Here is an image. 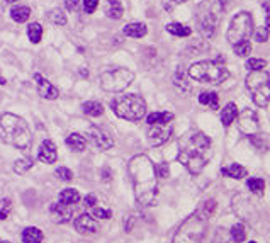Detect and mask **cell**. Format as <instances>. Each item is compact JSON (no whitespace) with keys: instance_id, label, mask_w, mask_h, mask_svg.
<instances>
[{"instance_id":"6da1fadb","label":"cell","mask_w":270,"mask_h":243,"mask_svg":"<svg viewBox=\"0 0 270 243\" xmlns=\"http://www.w3.org/2000/svg\"><path fill=\"white\" fill-rule=\"evenodd\" d=\"M129 175L138 202L152 206L158 194V175L155 165L146 155H136L129 162Z\"/></svg>"},{"instance_id":"7a4b0ae2","label":"cell","mask_w":270,"mask_h":243,"mask_svg":"<svg viewBox=\"0 0 270 243\" xmlns=\"http://www.w3.org/2000/svg\"><path fill=\"white\" fill-rule=\"evenodd\" d=\"M178 148L177 160L192 175H199L209 160L211 139L201 131H192L178 141Z\"/></svg>"},{"instance_id":"3957f363","label":"cell","mask_w":270,"mask_h":243,"mask_svg":"<svg viewBox=\"0 0 270 243\" xmlns=\"http://www.w3.org/2000/svg\"><path fill=\"white\" fill-rule=\"evenodd\" d=\"M0 127H2L3 134H5L7 141L14 145L19 150H27L33 143V134L27 126V122L22 118L15 116V114H2L0 118Z\"/></svg>"},{"instance_id":"277c9868","label":"cell","mask_w":270,"mask_h":243,"mask_svg":"<svg viewBox=\"0 0 270 243\" xmlns=\"http://www.w3.org/2000/svg\"><path fill=\"white\" fill-rule=\"evenodd\" d=\"M223 19V3L221 0H202L196 9V22L201 34L206 38H211L216 33V27L219 26Z\"/></svg>"},{"instance_id":"5b68a950","label":"cell","mask_w":270,"mask_h":243,"mask_svg":"<svg viewBox=\"0 0 270 243\" xmlns=\"http://www.w3.org/2000/svg\"><path fill=\"white\" fill-rule=\"evenodd\" d=\"M189 77L201 83L219 85L229 77V71L224 66L223 60L217 58L216 61H197L189 68Z\"/></svg>"},{"instance_id":"8992f818","label":"cell","mask_w":270,"mask_h":243,"mask_svg":"<svg viewBox=\"0 0 270 243\" xmlns=\"http://www.w3.org/2000/svg\"><path fill=\"white\" fill-rule=\"evenodd\" d=\"M112 109L117 118H122L126 121H140L146 114V102L141 95L129 94L112 101Z\"/></svg>"},{"instance_id":"52a82bcc","label":"cell","mask_w":270,"mask_h":243,"mask_svg":"<svg viewBox=\"0 0 270 243\" xmlns=\"http://www.w3.org/2000/svg\"><path fill=\"white\" fill-rule=\"evenodd\" d=\"M206 223H208V218L202 216L201 213L189 216L178 226L177 233L173 235L172 243H199L204 237Z\"/></svg>"},{"instance_id":"ba28073f","label":"cell","mask_w":270,"mask_h":243,"mask_svg":"<svg viewBox=\"0 0 270 243\" xmlns=\"http://www.w3.org/2000/svg\"><path fill=\"white\" fill-rule=\"evenodd\" d=\"M247 89L259 107H265L270 102V75L265 70L250 71L247 75Z\"/></svg>"},{"instance_id":"9c48e42d","label":"cell","mask_w":270,"mask_h":243,"mask_svg":"<svg viewBox=\"0 0 270 243\" xmlns=\"http://www.w3.org/2000/svg\"><path fill=\"white\" fill-rule=\"evenodd\" d=\"M252 33H253L252 14H248V12H238L235 17L231 19V22H229L226 38H228V41L235 46L241 41H248V38L252 36Z\"/></svg>"},{"instance_id":"30bf717a","label":"cell","mask_w":270,"mask_h":243,"mask_svg":"<svg viewBox=\"0 0 270 243\" xmlns=\"http://www.w3.org/2000/svg\"><path fill=\"white\" fill-rule=\"evenodd\" d=\"M134 80V73L128 68H116L101 75V87L106 92H122Z\"/></svg>"},{"instance_id":"8fae6325","label":"cell","mask_w":270,"mask_h":243,"mask_svg":"<svg viewBox=\"0 0 270 243\" xmlns=\"http://www.w3.org/2000/svg\"><path fill=\"white\" fill-rule=\"evenodd\" d=\"M238 126L240 131L247 136H253V134H259L260 124H259V118H257L255 111L252 109H245L243 113L238 118Z\"/></svg>"},{"instance_id":"7c38bea8","label":"cell","mask_w":270,"mask_h":243,"mask_svg":"<svg viewBox=\"0 0 270 243\" xmlns=\"http://www.w3.org/2000/svg\"><path fill=\"white\" fill-rule=\"evenodd\" d=\"M172 133H173V129H172V126H170V122H168V124L152 126V129L148 131V141H150V145H153V146L163 145V143H166L170 139Z\"/></svg>"},{"instance_id":"4fadbf2b","label":"cell","mask_w":270,"mask_h":243,"mask_svg":"<svg viewBox=\"0 0 270 243\" xmlns=\"http://www.w3.org/2000/svg\"><path fill=\"white\" fill-rule=\"evenodd\" d=\"M89 139L90 143H94V145L101 150H109L110 146H112V139H110L109 134L97 126H92L89 129Z\"/></svg>"},{"instance_id":"5bb4252c","label":"cell","mask_w":270,"mask_h":243,"mask_svg":"<svg viewBox=\"0 0 270 243\" xmlns=\"http://www.w3.org/2000/svg\"><path fill=\"white\" fill-rule=\"evenodd\" d=\"M75 228H77V232L82 235H90V233L97 232L99 225L90 214H80L78 218H75Z\"/></svg>"},{"instance_id":"9a60e30c","label":"cell","mask_w":270,"mask_h":243,"mask_svg":"<svg viewBox=\"0 0 270 243\" xmlns=\"http://www.w3.org/2000/svg\"><path fill=\"white\" fill-rule=\"evenodd\" d=\"M34 80H36V85H38V94L41 95L43 99H46V101H54V99H58V90L56 87L51 85V82H48L41 75H36Z\"/></svg>"},{"instance_id":"2e32d148","label":"cell","mask_w":270,"mask_h":243,"mask_svg":"<svg viewBox=\"0 0 270 243\" xmlns=\"http://www.w3.org/2000/svg\"><path fill=\"white\" fill-rule=\"evenodd\" d=\"M56 157H58L56 145H54L51 139H45V141L41 143V146H39L38 158L43 163H54L56 162Z\"/></svg>"},{"instance_id":"e0dca14e","label":"cell","mask_w":270,"mask_h":243,"mask_svg":"<svg viewBox=\"0 0 270 243\" xmlns=\"http://www.w3.org/2000/svg\"><path fill=\"white\" fill-rule=\"evenodd\" d=\"M50 213H51V218H53L54 223H66L70 221L71 218V209L70 206L66 204H61V202H56V204H51L50 206Z\"/></svg>"},{"instance_id":"ac0fdd59","label":"cell","mask_w":270,"mask_h":243,"mask_svg":"<svg viewBox=\"0 0 270 243\" xmlns=\"http://www.w3.org/2000/svg\"><path fill=\"white\" fill-rule=\"evenodd\" d=\"M236 118H238V107H236V104H233V102L226 104L224 109L221 111V122H223V124L228 127Z\"/></svg>"},{"instance_id":"d6986e66","label":"cell","mask_w":270,"mask_h":243,"mask_svg":"<svg viewBox=\"0 0 270 243\" xmlns=\"http://www.w3.org/2000/svg\"><path fill=\"white\" fill-rule=\"evenodd\" d=\"M148 29L143 22H131L128 26H124V34L129 36V38H143Z\"/></svg>"},{"instance_id":"ffe728a7","label":"cell","mask_w":270,"mask_h":243,"mask_svg":"<svg viewBox=\"0 0 270 243\" xmlns=\"http://www.w3.org/2000/svg\"><path fill=\"white\" fill-rule=\"evenodd\" d=\"M172 119H173L172 113H152L146 118V122L150 126H158V124H168Z\"/></svg>"},{"instance_id":"44dd1931","label":"cell","mask_w":270,"mask_h":243,"mask_svg":"<svg viewBox=\"0 0 270 243\" xmlns=\"http://www.w3.org/2000/svg\"><path fill=\"white\" fill-rule=\"evenodd\" d=\"M22 242L24 243H41L43 242V232L39 228L29 226L22 232Z\"/></svg>"},{"instance_id":"7402d4cb","label":"cell","mask_w":270,"mask_h":243,"mask_svg":"<svg viewBox=\"0 0 270 243\" xmlns=\"http://www.w3.org/2000/svg\"><path fill=\"white\" fill-rule=\"evenodd\" d=\"M66 146H68L70 150H73V151H83L85 150V145H87V141H85V138L82 136V134H78V133H71L68 138H66Z\"/></svg>"},{"instance_id":"603a6c76","label":"cell","mask_w":270,"mask_h":243,"mask_svg":"<svg viewBox=\"0 0 270 243\" xmlns=\"http://www.w3.org/2000/svg\"><path fill=\"white\" fill-rule=\"evenodd\" d=\"M221 174L224 175V177H231V179H243L245 175H247V169L241 165H238V163H231L229 167H224V169H221Z\"/></svg>"},{"instance_id":"cb8c5ba5","label":"cell","mask_w":270,"mask_h":243,"mask_svg":"<svg viewBox=\"0 0 270 243\" xmlns=\"http://www.w3.org/2000/svg\"><path fill=\"white\" fill-rule=\"evenodd\" d=\"M82 111L87 114V116L97 118V116H102V113H104V106L97 101H89L82 106Z\"/></svg>"},{"instance_id":"d4e9b609","label":"cell","mask_w":270,"mask_h":243,"mask_svg":"<svg viewBox=\"0 0 270 243\" xmlns=\"http://www.w3.org/2000/svg\"><path fill=\"white\" fill-rule=\"evenodd\" d=\"M80 201V194H78V190L75 189H65L59 192V202L61 204H66V206H71L75 204V202Z\"/></svg>"},{"instance_id":"484cf974","label":"cell","mask_w":270,"mask_h":243,"mask_svg":"<svg viewBox=\"0 0 270 243\" xmlns=\"http://www.w3.org/2000/svg\"><path fill=\"white\" fill-rule=\"evenodd\" d=\"M199 102L202 106H208L211 109H217L219 107V97L216 92H202L199 95Z\"/></svg>"},{"instance_id":"4316f807","label":"cell","mask_w":270,"mask_h":243,"mask_svg":"<svg viewBox=\"0 0 270 243\" xmlns=\"http://www.w3.org/2000/svg\"><path fill=\"white\" fill-rule=\"evenodd\" d=\"M29 15H31V9L29 7H14V9L10 10V17L14 19L15 22H19V24H24L29 19Z\"/></svg>"},{"instance_id":"83f0119b","label":"cell","mask_w":270,"mask_h":243,"mask_svg":"<svg viewBox=\"0 0 270 243\" xmlns=\"http://www.w3.org/2000/svg\"><path fill=\"white\" fill-rule=\"evenodd\" d=\"M166 31H168L170 34H173V36H178V38H185V36H190V27L187 26H184V24H180V22H172V24H168L166 26Z\"/></svg>"},{"instance_id":"f1b7e54d","label":"cell","mask_w":270,"mask_h":243,"mask_svg":"<svg viewBox=\"0 0 270 243\" xmlns=\"http://www.w3.org/2000/svg\"><path fill=\"white\" fill-rule=\"evenodd\" d=\"M27 36H29V41L31 43H39L43 38V26L38 22H33L29 24V27H27Z\"/></svg>"},{"instance_id":"f546056e","label":"cell","mask_w":270,"mask_h":243,"mask_svg":"<svg viewBox=\"0 0 270 243\" xmlns=\"http://www.w3.org/2000/svg\"><path fill=\"white\" fill-rule=\"evenodd\" d=\"M109 2V9H107V17L109 19H121L122 17V5L119 0H107Z\"/></svg>"},{"instance_id":"4dcf8cb0","label":"cell","mask_w":270,"mask_h":243,"mask_svg":"<svg viewBox=\"0 0 270 243\" xmlns=\"http://www.w3.org/2000/svg\"><path fill=\"white\" fill-rule=\"evenodd\" d=\"M48 19L53 24H56V26H65L66 24V15L61 9H53L48 14Z\"/></svg>"},{"instance_id":"1f68e13d","label":"cell","mask_w":270,"mask_h":243,"mask_svg":"<svg viewBox=\"0 0 270 243\" xmlns=\"http://www.w3.org/2000/svg\"><path fill=\"white\" fill-rule=\"evenodd\" d=\"M247 187L252 190L253 194H259V196H262V194H264V189H265V182L262 181V179L253 177V179H248Z\"/></svg>"},{"instance_id":"d6a6232c","label":"cell","mask_w":270,"mask_h":243,"mask_svg":"<svg viewBox=\"0 0 270 243\" xmlns=\"http://www.w3.org/2000/svg\"><path fill=\"white\" fill-rule=\"evenodd\" d=\"M31 167H33V160H31V158H21V160H17L14 163V170H15V174H19V175L26 174Z\"/></svg>"},{"instance_id":"836d02e7","label":"cell","mask_w":270,"mask_h":243,"mask_svg":"<svg viewBox=\"0 0 270 243\" xmlns=\"http://www.w3.org/2000/svg\"><path fill=\"white\" fill-rule=\"evenodd\" d=\"M245 237H247V233H245V226L243 225H235L231 228V238L235 243H241L245 240Z\"/></svg>"},{"instance_id":"e575fe53","label":"cell","mask_w":270,"mask_h":243,"mask_svg":"<svg viewBox=\"0 0 270 243\" xmlns=\"http://www.w3.org/2000/svg\"><path fill=\"white\" fill-rule=\"evenodd\" d=\"M233 48H235V53L238 55V57H248L250 51H252V45H250V41H241Z\"/></svg>"},{"instance_id":"d590c367","label":"cell","mask_w":270,"mask_h":243,"mask_svg":"<svg viewBox=\"0 0 270 243\" xmlns=\"http://www.w3.org/2000/svg\"><path fill=\"white\" fill-rule=\"evenodd\" d=\"M265 60H259V58H250L247 61V68H250L252 71H257V70H265Z\"/></svg>"},{"instance_id":"8d00e7d4","label":"cell","mask_w":270,"mask_h":243,"mask_svg":"<svg viewBox=\"0 0 270 243\" xmlns=\"http://www.w3.org/2000/svg\"><path fill=\"white\" fill-rule=\"evenodd\" d=\"M92 216L94 218H101V220H109V218L112 216V211L106 209V208H97V206H94Z\"/></svg>"},{"instance_id":"74e56055","label":"cell","mask_w":270,"mask_h":243,"mask_svg":"<svg viewBox=\"0 0 270 243\" xmlns=\"http://www.w3.org/2000/svg\"><path fill=\"white\" fill-rule=\"evenodd\" d=\"M10 213V201L9 199H0V220H7Z\"/></svg>"},{"instance_id":"f35d334b","label":"cell","mask_w":270,"mask_h":243,"mask_svg":"<svg viewBox=\"0 0 270 243\" xmlns=\"http://www.w3.org/2000/svg\"><path fill=\"white\" fill-rule=\"evenodd\" d=\"M82 2H83V10H85L87 14H92L99 7V0H82Z\"/></svg>"},{"instance_id":"ab89813d","label":"cell","mask_w":270,"mask_h":243,"mask_svg":"<svg viewBox=\"0 0 270 243\" xmlns=\"http://www.w3.org/2000/svg\"><path fill=\"white\" fill-rule=\"evenodd\" d=\"M56 175L61 179V181H66V182L73 179V172H71L70 169H65V167H59V169L56 170Z\"/></svg>"},{"instance_id":"60d3db41","label":"cell","mask_w":270,"mask_h":243,"mask_svg":"<svg viewBox=\"0 0 270 243\" xmlns=\"http://www.w3.org/2000/svg\"><path fill=\"white\" fill-rule=\"evenodd\" d=\"M269 33H270V31L267 29V27H259V29H257V33H255V41H259V43L267 41Z\"/></svg>"},{"instance_id":"b9f144b4","label":"cell","mask_w":270,"mask_h":243,"mask_svg":"<svg viewBox=\"0 0 270 243\" xmlns=\"http://www.w3.org/2000/svg\"><path fill=\"white\" fill-rule=\"evenodd\" d=\"M65 3L68 12H78V9H80V0H66Z\"/></svg>"},{"instance_id":"7bdbcfd3","label":"cell","mask_w":270,"mask_h":243,"mask_svg":"<svg viewBox=\"0 0 270 243\" xmlns=\"http://www.w3.org/2000/svg\"><path fill=\"white\" fill-rule=\"evenodd\" d=\"M155 170H157L158 177H168V165H166V163H162V165Z\"/></svg>"},{"instance_id":"ee69618b","label":"cell","mask_w":270,"mask_h":243,"mask_svg":"<svg viewBox=\"0 0 270 243\" xmlns=\"http://www.w3.org/2000/svg\"><path fill=\"white\" fill-rule=\"evenodd\" d=\"M85 204L89 206V208H94V206L97 204V197H95L94 194H89V196L85 197Z\"/></svg>"},{"instance_id":"f6af8a7d","label":"cell","mask_w":270,"mask_h":243,"mask_svg":"<svg viewBox=\"0 0 270 243\" xmlns=\"http://www.w3.org/2000/svg\"><path fill=\"white\" fill-rule=\"evenodd\" d=\"M265 27H267V29L270 31V10H269V14H267V26H265Z\"/></svg>"},{"instance_id":"bcb514c9","label":"cell","mask_w":270,"mask_h":243,"mask_svg":"<svg viewBox=\"0 0 270 243\" xmlns=\"http://www.w3.org/2000/svg\"><path fill=\"white\" fill-rule=\"evenodd\" d=\"M173 2H175V3H184L185 0H173Z\"/></svg>"},{"instance_id":"7dc6e473","label":"cell","mask_w":270,"mask_h":243,"mask_svg":"<svg viewBox=\"0 0 270 243\" xmlns=\"http://www.w3.org/2000/svg\"><path fill=\"white\" fill-rule=\"evenodd\" d=\"M5 2H9V3H14V2H17V0H5Z\"/></svg>"},{"instance_id":"c3c4849f","label":"cell","mask_w":270,"mask_h":243,"mask_svg":"<svg viewBox=\"0 0 270 243\" xmlns=\"http://www.w3.org/2000/svg\"><path fill=\"white\" fill-rule=\"evenodd\" d=\"M0 243H10V242H0Z\"/></svg>"},{"instance_id":"681fc988","label":"cell","mask_w":270,"mask_h":243,"mask_svg":"<svg viewBox=\"0 0 270 243\" xmlns=\"http://www.w3.org/2000/svg\"><path fill=\"white\" fill-rule=\"evenodd\" d=\"M248 243H257V242H248Z\"/></svg>"}]
</instances>
